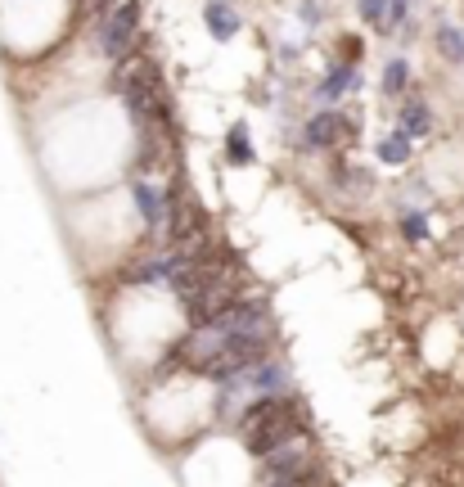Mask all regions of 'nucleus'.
<instances>
[{
    "mask_svg": "<svg viewBox=\"0 0 464 487\" xmlns=\"http://www.w3.org/2000/svg\"><path fill=\"white\" fill-rule=\"evenodd\" d=\"M231 154L234 158H248V135H243V131H234L231 135Z\"/></svg>",
    "mask_w": 464,
    "mask_h": 487,
    "instance_id": "8",
    "label": "nucleus"
},
{
    "mask_svg": "<svg viewBox=\"0 0 464 487\" xmlns=\"http://www.w3.org/2000/svg\"><path fill=\"white\" fill-rule=\"evenodd\" d=\"M406 154H410V144H406V135H401V131H397L392 140H383V158H388V163H401Z\"/></svg>",
    "mask_w": 464,
    "mask_h": 487,
    "instance_id": "7",
    "label": "nucleus"
},
{
    "mask_svg": "<svg viewBox=\"0 0 464 487\" xmlns=\"http://www.w3.org/2000/svg\"><path fill=\"white\" fill-rule=\"evenodd\" d=\"M135 18H140V9H135V5H126L114 23H109V32H104L109 55H126V41H131V32H135Z\"/></svg>",
    "mask_w": 464,
    "mask_h": 487,
    "instance_id": "3",
    "label": "nucleus"
},
{
    "mask_svg": "<svg viewBox=\"0 0 464 487\" xmlns=\"http://www.w3.org/2000/svg\"><path fill=\"white\" fill-rule=\"evenodd\" d=\"M208 18H212V32H217V36H231L234 32V14L222 5V0H212V5H208Z\"/></svg>",
    "mask_w": 464,
    "mask_h": 487,
    "instance_id": "5",
    "label": "nucleus"
},
{
    "mask_svg": "<svg viewBox=\"0 0 464 487\" xmlns=\"http://www.w3.org/2000/svg\"><path fill=\"white\" fill-rule=\"evenodd\" d=\"M298 433H302L298 406L284 402V397H275V393L257 397V402L243 406V415H239V438H243V447H248L252 456H262V461H266L275 447L293 442Z\"/></svg>",
    "mask_w": 464,
    "mask_h": 487,
    "instance_id": "1",
    "label": "nucleus"
},
{
    "mask_svg": "<svg viewBox=\"0 0 464 487\" xmlns=\"http://www.w3.org/2000/svg\"><path fill=\"white\" fill-rule=\"evenodd\" d=\"M406 77H410V73H406V64H401V59H392V68H388V77H383V91H388V95H401Z\"/></svg>",
    "mask_w": 464,
    "mask_h": 487,
    "instance_id": "6",
    "label": "nucleus"
},
{
    "mask_svg": "<svg viewBox=\"0 0 464 487\" xmlns=\"http://www.w3.org/2000/svg\"><path fill=\"white\" fill-rule=\"evenodd\" d=\"M351 122L343 114H321V118L307 122V140L311 144H339V140H348Z\"/></svg>",
    "mask_w": 464,
    "mask_h": 487,
    "instance_id": "2",
    "label": "nucleus"
},
{
    "mask_svg": "<svg viewBox=\"0 0 464 487\" xmlns=\"http://www.w3.org/2000/svg\"><path fill=\"white\" fill-rule=\"evenodd\" d=\"M401 135H406V140L429 135V109H424V104H415V100H410V104L401 109Z\"/></svg>",
    "mask_w": 464,
    "mask_h": 487,
    "instance_id": "4",
    "label": "nucleus"
}]
</instances>
